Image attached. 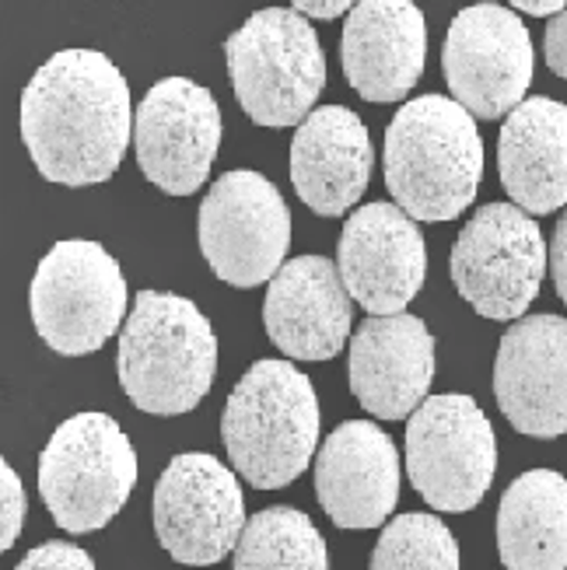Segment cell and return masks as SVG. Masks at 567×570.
I'll return each mask as SVG.
<instances>
[{
	"mask_svg": "<svg viewBox=\"0 0 567 570\" xmlns=\"http://www.w3.org/2000/svg\"><path fill=\"white\" fill-rule=\"evenodd\" d=\"M134 122L127 78L95 49H60L21 91V140L39 176L57 186L113 179Z\"/></svg>",
	"mask_w": 567,
	"mask_h": 570,
	"instance_id": "cell-1",
	"label": "cell"
},
{
	"mask_svg": "<svg viewBox=\"0 0 567 570\" xmlns=\"http://www.w3.org/2000/svg\"><path fill=\"white\" fill-rule=\"evenodd\" d=\"M385 186L413 220H456L477 200L483 140L477 116L446 95H421L385 130Z\"/></svg>",
	"mask_w": 567,
	"mask_h": 570,
	"instance_id": "cell-2",
	"label": "cell"
},
{
	"mask_svg": "<svg viewBox=\"0 0 567 570\" xmlns=\"http://www.w3.org/2000/svg\"><path fill=\"white\" fill-rule=\"evenodd\" d=\"M119 385L155 416H179L204 403L217 375V336L189 297L140 291L119 330Z\"/></svg>",
	"mask_w": 567,
	"mask_h": 570,
	"instance_id": "cell-3",
	"label": "cell"
},
{
	"mask_svg": "<svg viewBox=\"0 0 567 570\" xmlns=\"http://www.w3.org/2000/svg\"><path fill=\"white\" fill-rule=\"evenodd\" d=\"M221 441L235 473L256 490L299 480L319 444V400L291 361H256L232 389Z\"/></svg>",
	"mask_w": 567,
	"mask_h": 570,
	"instance_id": "cell-4",
	"label": "cell"
},
{
	"mask_svg": "<svg viewBox=\"0 0 567 570\" xmlns=\"http://www.w3.org/2000/svg\"><path fill=\"white\" fill-rule=\"evenodd\" d=\"M238 106L256 127H299L326 88V57L302 11L263 8L225 42Z\"/></svg>",
	"mask_w": 567,
	"mask_h": 570,
	"instance_id": "cell-5",
	"label": "cell"
},
{
	"mask_svg": "<svg viewBox=\"0 0 567 570\" xmlns=\"http://www.w3.org/2000/svg\"><path fill=\"white\" fill-rule=\"evenodd\" d=\"M137 487V452L106 413H74L39 455V493L63 532L106 529Z\"/></svg>",
	"mask_w": 567,
	"mask_h": 570,
	"instance_id": "cell-6",
	"label": "cell"
},
{
	"mask_svg": "<svg viewBox=\"0 0 567 570\" xmlns=\"http://www.w3.org/2000/svg\"><path fill=\"white\" fill-rule=\"evenodd\" d=\"M130 294L119 263L88 238H67L49 249L29 287L36 333L49 351L85 357L102 351L123 330Z\"/></svg>",
	"mask_w": 567,
	"mask_h": 570,
	"instance_id": "cell-7",
	"label": "cell"
},
{
	"mask_svg": "<svg viewBox=\"0 0 567 570\" xmlns=\"http://www.w3.org/2000/svg\"><path fill=\"white\" fill-rule=\"evenodd\" d=\"M407 473L434 511L462 514L483 501L498 473V438L473 395H428L410 413Z\"/></svg>",
	"mask_w": 567,
	"mask_h": 570,
	"instance_id": "cell-8",
	"label": "cell"
},
{
	"mask_svg": "<svg viewBox=\"0 0 567 570\" xmlns=\"http://www.w3.org/2000/svg\"><path fill=\"white\" fill-rule=\"evenodd\" d=\"M547 263L544 232L522 207L487 204L452 245V284L477 315L515 322L536 302Z\"/></svg>",
	"mask_w": 567,
	"mask_h": 570,
	"instance_id": "cell-9",
	"label": "cell"
},
{
	"mask_svg": "<svg viewBox=\"0 0 567 570\" xmlns=\"http://www.w3.org/2000/svg\"><path fill=\"white\" fill-rule=\"evenodd\" d=\"M201 253L217 281L260 287L277 277L291 245V214L281 189L260 171H225L204 196Z\"/></svg>",
	"mask_w": 567,
	"mask_h": 570,
	"instance_id": "cell-10",
	"label": "cell"
},
{
	"mask_svg": "<svg viewBox=\"0 0 567 570\" xmlns=\"http://www.w3.org/2000/svg\"><path fill=\"white\" fill-rule=\"evenodd\" d=\"M238 476L204 452L176 455L155 487V535L162 550L186 567H211L235 553L245 532Z\"/></svg>",
	"mask_w": 567,
	"mask_h": 570,
	"instance_id": "cell-11",
	"label": "cell"
},
{
	"mask_svg": "<svg viewBox=\"0 0 567 570\" xmlns=\"http://www.w3.org/2000/svg\"><path fill=\"white\" fill-rule=\"evenodd\" d=\"M449 91L477 119H501L526 102L532 85V39L522 18L480 0L462 8L441 49Z\"/></svg>",
	"mask_w": 567,
	"mask_h": 570,
	"instance_id": "cell-12",
	"label": "cell"
},
{
	"mask_svg": "<svg viewBox=\"0 0 567 570\" xmlns=\"http://www.w3.org/2000/svg\"><path fill=\"white\" fill-rule=\"evenodd\" d=\"M134 147L144 179L168 196L196 193L221 147V109L189 78H165L144 95L134 122Z\"/></svg>",
	"mask_w": 567,
	"mask_h": 570,
	"instance_id": "cell-13",
	"label": "cell"
},
{
	"mask_svg": "<svg viewBox=\"0 0 567 570\" xmlns=\"http://www.w3.org/2000/svg\"><path fill=\"white\" fill-rule=\"evenodd\" d=\"M336 269L364 312L397 315L424 287V235L400 204H364L340 232Z\"/></svg>",
	"mask_w": 567,
	"mask_h": 570,
	"instance_id": "cell-14",
	"label": "cell"
},
{
	"mask_svg": "<svg viewBox=\"0 0 567 570\" xmlns=\"http://www.w3.org/2000/svg\"><path fill=\"white\" fill-rule=\"evenodd\" d=\"M495 395L519 434L539 441L567 434V318H515L495 357Z\"/></svg>",
	"mask_w": 567,
	"mask_h": 570,
	"instance_id": "cell-15",
	"label": "cell"
},
{
	"mask_svg": "<svg viewBox=\"0 0 567 570\" xmlns=\"http://www.w3.org/2000/svg\"><path fill=\"white\" fill-rule=\"evenodd\" d=\"M263 326L281 354L330 361L351 340L354 297L326 256L287 259L263 297Z\"/></svg>",
	"mask_w": 567,
	"mask_h": 570,
	"instance_id": "cell-16",
	"label": "cell"
},
{
	"mask_svg": "<svg viewBox=\"0 0 567 570\" xmlns=\"http://www.w3.org/2000/svg\"><path fill=\"white\" fill-rule=\"evenodd\" d=\"M428 24L413 0H358L348 11L340 60L364 102H403L424 73Z\"/></svg>",
	"mask_w": 567,
	"mask_h": 570,
	"instance_id": "cell-17",
	"label": "cell"
},
{
	"mask_svg": "<svg viewBox=\"0 0 567 570\" xmlns=\"http://www.w3.org/2000/svg\"><path fill=\"white\" fill-rule=\"evenodd\" d=\"M351 392L379 420H407L434 382V336L424 318L368 315L351 340Z\"/></svg>",
	"mask_w": 567,
	"mask_h": 570,
	"instance_id": "cell-18",
	"label": "cell"
},
{
	"mask_svg": "<svg viewBox=\"0 0 567 570\" xmlns=\"http://www.w3.org/2000/svg\"><path fill=\"white\" fill-rule=\"evenodd\" d=\"M315 498L340 529H379L400 501V455L372 420L340 424L315 455Z\"/></svg>",
	"mask_w": 567,
	"mask_h": 570,
	"instance_id": "cell-19",
	"label": "cell"
},
{
	"mask_svg": "<svg viewBox=\"0 0 567 570\" xmlns=\"http://www.w3.org/2000/svg\"><path fill=\"white\" fill-rule=\"evenodd\" d=\"M372 137L358 112L343 106L312 109L291 140V186L319 217L354 210L372 179Z\"/></svg>",
	"mask_w": 567,
	"mask_h": 570,
	"instance_id": "cell-20",
	"label": "cell"
},
{
	"mask_svg": "<svg viewBox=\"0 0 567 570\" xmlns=\"http://www.w3.org/2000/svg\"><path fill=\"white\" fill-rule=\"evenodd\" d=\"M501 186L526 214L567 207V106L554 98H526L515 106L498 137Z\"/></svg>",
	"mask_w": 567,
	"mask_h": 570,
	"instance_id": "cell-21",
	"label": "cell"
},
{
	"mask_svg": "<svg viewBox=\"0 0 567 570\" xmlns=\"http://www.w3.org/2000/svg\"><path fill=\"white\" fill-rule=\"evenodd\" d=\"M498 553L508 570H567V476L529 469L505 490Z\"/></svg>",
	"mask_w": 567,
	"mask_h": 570,
	"instance_id": "cell-22",
	"label": "cell"
},
{
	"mask_svg": "<svg viewBox=\"0 0 567 570\" xmlns=\"http://www.w3.org/2000/svg\"><path fill=\"white\" fill-rule=\"evenodd\" d=\"M232 570H330L326 539L299 508H266L245 522Z\"/></svg>",
	"mask_w": 567,
	"mask_h": 570,
	"instance_id": "cell-23",
	"label": "cell"
},
{
	"mask_svg": "<svg viewBox=\"0 0 567 570\" xmlns=\"http://www.w3.org/2000/svg\"><path fill=\"white\" fill-rule=\"evenodd\" d=\"M372 570H459L456 535L434 514H400L382 529Z\"/></svg>",
	"mask_w": 567,
	"mask_h": 570,
	"instance_id": "cell-24",
	"label": "cell"
},
{
	"mask_svg": "<svg viewBox=\"0 0 567 570\" xmlns=\"http://www.w3.org/2000/svg\"><path fill=\"white\" fill-rule=\"evenodd\" d=\"M25 511H29L25 487L14 469L8 462H0V550L14 547V539L21 535L25 525Z\"/></svg>",
	"mask_w": 567,
	"mask_h": 570,
	"instance_id": "cell-25",
	"label": "cell"
},
{
	"mask_svg": "<svg viewBox=\"0 0 567 570\" xmlns=\"http://www.w3.org/2000/svg\"><path fill=\"white\" fill-rule=\"evenodd\" d=\"M14 570H95V560L81 547H74V542L57 539L29 550Z\"/></svg>",
	"mask_w": 567,
	"mask_h": 570,
	"instance_id": "cell-26",
	"label": "cell"
},
{
	"mask_svg": "<svg viewBox=\"0 0 567 570\" xmlns=\"http://www.w3.org/2000/svg\"><path fill=\"white\" fill-rule=\"evenodd\" d=\"M544 49H547V63L557 78H567V11H557L547 24V39H544Z\"/></svg>",
	"mask_w": 567,
	"mask_h": 570,
	"instance_id": "cell-27",
	"label": "cell"
},
{
	"mask_svg": "<svg viewBox=\"0 0 567 570\" xmlns=\"http://www.w3.org/2000/svg\"><path fill=\"white\" fill-rule=\"evenodd\" d=\"M550 274H554V287L560 294V302L567 305V214H560L554 238H550Z\"/></svg>",
	"mask_w": 567,
	"mask_h": 570,
	"instance_id": "cell-28",
	"label": "cell"
},
{
	"mask_svg": "<svg viewBox=\"0 0 567 570\" xmlns=\"http://www.w3.org/2000/svg\"><path fill=\"white\" fill-rule=\"evenodd\" d=\"M294 11H302L305 18H319V21H333L340 14H348L358 0H291Z\"/></svg>",
	"mask_w": 567,
	"mask_h": 570,
	"instance_id": "cell-29",
	"label": "cell"
},
{
	"mask_svg": "<svg viewBox=\"0 0 567 570\" xmlns=\"http://www.w3.org/2000/svg\"><path fill=\"white\" fill-rule=\"evenodd\" d=\"M508 4L526 14H536V18H554L557 11L567 8V0H508Z\"/></svg>",
	"mask_w": 567,
	"mask_h": 570,
	"instance_id": "cell-30",
	"label": "cell"
}]
</instances>
